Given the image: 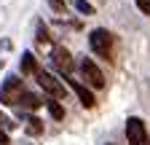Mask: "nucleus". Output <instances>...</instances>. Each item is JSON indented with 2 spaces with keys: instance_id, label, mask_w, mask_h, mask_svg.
<instances>
[{
  "instance_id": "nucleus-1",
  "label": "nucleus",
  "mask_w": 150,
  "mask_h": 145,
  "mask_svg": "<svg viewBox=\"0 0 150 145\" xmlns=\"http://www.w3.org/2000/svg\"><path fill=\"white\" fill-rule=\"evenodd\" d=\"M88 46H91V51L97 54V57H102V59H110V57H112V35H110L105 27H97V30L88 32Z\"/></svg>"
},
{
  "instance_id": "nucleus-2",
  "label": "nucleus",
  "mask_w": 150,
  "mask_h": 145,
  "mask_svg": "<svg viewBox=\"0 0 150 145\" xmlns=\"http://www.w3.org/2000/svg\"><path fill=\"white\" fill-rule=\"evenodd\" d=\"M24 92V83L19 75H8L3 81V86H0V102L3 105H16V97Z\"/></svg>"
},
{
  "instance_id": "nucleus-3",
  "label": "nucleus",
  "mask_w": 150,
  "mask_h": 145,
  "mask_svg": "<svg viewBox=\"0 0 150 145\" xmlns=\"http://www.w3.org/2000/svg\"><path fill=\"white\" fill-rule=\"evenodd\" d=\"M126 140L129 145H147V129H145V121L131 116L126 121Z\"/></svg>"
},
{
  "instance_id": "nucleus-4",
  "label": "nucleus",
  "mask_w": 150,
  "mask_h": 145,
  "mask_svg": "<svg viewBox=\"0 0 150 145\" xmlns=\"http://www.w3.org/2000/svg\"><path fill=\"white\" fill-rule=\"evenodd\" d=\"M81 75H83V81L91 86V89H105V75H102V70L94 65L91 59H81Z\"/></svg>"
},
{
  "instance_id": "nucleus-5",
  "label": "nucleus",
  "mask_w": 150,
  "mask_h": 145,
  "mask_svg": "<svg viewBox=\"0 0 150 145\" xmlns=\"http://www.w3.org/2000/svg\"><path fill=\"white\" fill-rule=\"evenodd\" d=\"M35 78H38V86H40L46 94H51L54 100H62V97H64V86H62L59 81H56V78L51 75V72L38 70V72H35Z\"/></svg>"
},
{
  "instance_id": "nucleus-6",
  "label": "nucleus",
  "mask_w": 150,
  "mask_h": 145,
  "mask_svg": "<svg viewBox=\"0 0 150 145\" xmlns=\"http://www.w3.org/2000/svg\"><path fill=\"white\" fill-rule=\"evenodd\" d=\"M67 83L72 86V92L78 94V100H81L83 107H94V105H97V97H94V92H91V89H88L83 81H75L72 75H67Z\"/></svg>"
},
{
  "instance_id": "nucleus-7",
  "label": "nucleus",
  "mask_w": 150,
  "mask_h": 145,
  "mask_svg": "<svg viewBox=\"0 0 150 145\" xmlns=\"http://www.w3.org/2000/svg\"><path fill=\"white\" fill-rule=\"evenodd\" d=\"M54 65L59 67L64 75H70L72 72V67H75V62H72V57H70V51L64 48V46H54Z\"/></svg>"
},
{
  "instance_id": "nucleus-8",
  "label": "nucleus",
  "mask_w": 150,
  "mask_h": 145,
  "mask_svg": "<svg viewBox=\"0 0 150 145\" xmlns=\"http://www.w3.org/2000/svg\"><path fill=\"white\" fill-rule=\"evenodd\" d=\"M40 105H43V100L38 94H32V92H22L16 97V107H22V110H38Z\"/></svg>"
},
{
  "instance_id": "nucleus-9",
  "label": "nucleus",
  "mask_w": 150,
  "mask_h": 145,
  "mask_svg": "<svg viewBox=\"0 0 150 145\" xmlns=\"http://www.w3.org/2000/svg\"><path fill=\"white\" fill-rule=\"evenodd\" d=\"M19 70H22V75H35L38 70V59H35V54L32 51H24L22 54V62H19Z\"/></svg>"
},
{
  "instance_id": "nucleus-10",
  "label": "nucleus",
  "mask_w": 150,
  "mask_h": 145,
  "mask_svg": "<svg viewBox=\"0 0 150 145\" xmlns=\"http://www.w3.org/2000/svg\"><path fill=\"white\" fill-rule=\"evenodd\" d=\"M46 110H48V116H51L54 121H62V118H64V107H62L59 102H56L54 97H51V100L46 102Z\"/></svg>"
},
{
  "instance_id": "nucleus-11",
  "label": "nucleus",
  "mask_w": 150,
  "mask_h": 145,
  "mask_svg": "<svg viewBox=\"0 0 150 145\" xmlns=\"http://www.w3.org/2000/svg\"><path fill=\"white\" fill-rule=\"evenodd\" d=\"M72 8L78 14H83V16H94V6L88 3V0H72Z\"/></svg>"
},
{
  "instance_id": "nucleus-12",
  "label": "nucleus",
  "mask_w": 150,
  "mask_h": 145,
  "mask_svg": "<svg viewBox=\"0 0 150 145\" xmlns=\"http://www.w3.org/2000/svg\"><path fill=\"white\" fill-rule=\"evenodd\" d=\"M27 134H32V137L35 134H43V121L40 118H30L27 121Z\"/></svg>"
},
{
  "instance_id": "nucleus-13",
  "label": "nucleus",
  "mask_w": 150,
  "mask_h": 145,
  "mask_svg": "<svg viewBox=\"0 0 150 145\" xmlns=\"http://www.w3.org/2000/svg\"><path fill=\"white\" fill-rule=\"evenodd\" d=\"M48 3H51V8H54L56 14H64V11H67V3H64V0H48Z\"/></svg>"
},
{
  "instance_id": "nucleus-14",
  "label": "nucleus",
  "mask_w": 150,
  "mask_h": 145,
  "mask_svg": "<svg viewBox=\"0 0 150 145\" xmlns=\"http://www.w3.org/2000/svg\"><path fill=\"white\" fill-rule=\"evenodd\" d=\"M134 3H137V8H139L145 16H150V0H134Z\"/></svg>"
},
{
  "instance_id": "nucleus-15",
  "label": "nucleus",
  "mask_w": 150,
  "mask_h": 145,
  "mask_svg": "<svg viewBox=\"0 0 150 145\" xmlns=\"http://www.w3.org/2000/svg\"><path fill=\"white\" fill-rule=\"evenodd\" d=\"M0 145H11V140H8V134H6V132H0Z\"/></svg>"
},
{
  "instance_id": "nucleus-16",
  "label": "nucleus",
  "mask_w": 150,
  "mask_h": 145,
  "mask_svg": "<svg viewBox=\"0 0 150 145\" xmlns=\"http://www.w3.org/2000/svg\"><path fill=\"white\" fill-rule=\"evenodd\" d=\"M0 48H3V51H8V48H11V41H0Z\"/></svg>"
},
{
  "instance_id": "nucleus-17",
  "label": "nucleus",
  "mask_w": 150,
  "mask_h": 145,
  "mask_svg": "<svg viewBox=\"0 0 150 145\" xmlns=\"http://www.w3.org/2000/svg\"><path fill=\"white\" fill-rule=\"evenodd\" d=\"M3 124H8V121H6V116H3V113H0V126H3Z\"/></svg>"
},
{
  "instance_id": "nucleus-18",
  "label": "nucleus",
  "mask_w": 150,
  "mask_h": 145,
  "mask_svg": "<svg viewBox=\"0 0 150 145\" xmlns=\"http://www.w3.org/2000/svg\"><path fill=\"white\" fill-rule=\"evenodd\" d=\"M0 67H3V59H0Z\"/></svg>"
}]
</instances>
